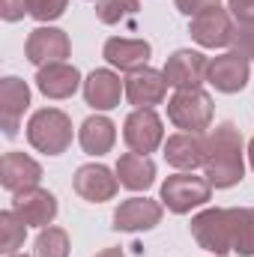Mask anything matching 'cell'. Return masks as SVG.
<instances>
[{
	"mask_svg": "<svg viewBox=\"0 0 254 257\" xmlns=\"http://www.w3.org/2000/svg\"><path fill=\"white\" fill-rule=\"evenodd\" d=\"M66 3L69 0H30V15L36 18V21H54V18H60L66 12Z\"/></svg>",
	"mask_w": 254,
	"mask_h": 257,
	"instance_id": "27",
	"label": "cell"
},
{
	"mask_svg": "<svg viewBox=\"0 0 254 257\" xmlns=\"http://www.w3.org/2000/svg\"><path fill=\"white\" fill-rule=\"evenodd\" d=\"M221 0H177V9L183 12V15H200V12H209V9H215Z\"/></svg>",
	"mask_w": 254,
	"mask_h": 257,
	"instance_id": "31",
	"label": "cell"
},
{
	"mask_svg": "<svg viewBox=\"0 0 254 257\" xmlns=\"http://www.w3.org/2000/svg\"><path fill=\"white\" fill-rule=\"evenodd\" d=\"M105 60L111 66H117L120 72H138V69H147L150 63V54H153V48H150V42H144V39H126V36H114V39H108L105 42Z\"/></svg>",
	"mask_w": 254,
	"mask_h": 257,
	"instance_id": "19",
	"label": "cell"
},
{
	"mask_svg": "<svg viewBox=\"0 0 254 257\" xmlns=\"http://www.w3.org/2000/svg\"><path fill=\"white\" fill-rule=\"evenodd\" d=\"M123 141L129 144L132 153H141V156H150L159 150V144L165 141V128L162 120L153 108H135L126 117V126H123Z\"/></svg>",
	"mask_w": 254,
	"mask_h": 257,
	"instance_id": "7",
	"label": "cell"
},
{
	"mask_svg": "<svg viewBox=\"0 0 254 257\" xmlns=\"http://www.w3.org/2000/svg\"><path fill=\"white\" fill-rule=\"evenodd\" d=\"M168 81H165V72H156V69H138L126 78V99L135 108H156L165 102L168 96Z\"/></svg>",
	"mask_w": 254,
	"mask_h": 257,
	"instance_id": "14",
	"label": "cell"
},
{
	"mask_svg": "<svg viewBox=\"0 0 254 257\" xmlns=\"http://www.w3.org/2000/svg\"><path fill=\"white\" fill-rule=\"evenodd\" d=\"M206 81L218 93H239L248 81V60L239 51H227L221 57H212L206 69Z\"/></svg>",
	"mask_w": 254,
	"mask_h": 257,
	"instance_id": "15",
	"label": "cell"
},
{
	"mask_svg": "<svg viewBox=\"0 0 254 257\" xmlns=\"http://www.w3.org/2000/svg\"><path fill=\"white\" fill-rule=\"evenodd\" d=\"M203 156H206V141L200 135L191 132H177L165 141V159L171 168L177 171H194L203 168Z\"/></svg>",
	"mask_w": 254,
	"mask_h": 257,
	"instance_id": "18",
	"label": "cell"
},
{
	"mask_svg": "<svg viewBox=\"0 0 254 257\" xmlns=\"http://www.w3.org/2000/svg\"><path fill=\"white\" fill-rule=\"evenodd\" d=\"M168 120L183 132L191 135H203L212 123V99L206 90L194 87V90H177L168 99Z\"/></svg>",
	"mask_w": 254,
	"mask_h": 257,
	"instance_id": "3",
	"label": "cell"
},
{
	"mask_svg": "<svg viewBox=\"0 0 254 257\" xmlns=\"http://www.w3.org/2000/svg\"><path fill=\"white\" fill-rule=\"evenodd\" d=\"M12 209L18 212V218L27 224V227H48L57 215V197L45 189H27V192H18L12 197Z\"/></svg>",
	"mask_w": 254,
	"mask_h": 257,
	"instance_id": "11",
	"label": "cell"
},
{
	"mask_svg": "<svg viewBox=\"0 0 254 257\" xmlns=\"http://www.w3.org/2000/svg\"><path fill=\"white\" fill-rule=\"evenodd\" d=\"M36 87L48 99H69L81 87V72L69 63H48L36 72Z\"/></svg>",
	"mask_w": 254,
	"mask_h": 257,
	"instance_id": "20",
	"label": "cell"
},
{
	"mask_svg": "<svg viewBox=\"0 0 254 257\" xmlns=\"http://www.w3.org/2000/svg\"><path fill=\"white\" fill-rule=\"evenodd\" d=\"M96 3H99V0H96Z\"/></svg>",
	"mask_w": 254,
	"mask_h": 257,
	"instance_id": "35",
	"label": "cell"
},
{
	"mask_svg": "<svg viewBox=\"0 0 254 257\" xmlns=\"http://www.w3.org/2000/svg\"><path fill=\"white\" fill-rule=\"evenodd\" d=\"M206 69L209 60L200 54V51H174L165 63V81L174 87V90H194L206 81Z\"/></svg>",
	"mask_w": 254,
	"mask_h": 257,
	"instance_id": "9",
	"label": "cell"
},
{
	"mask_svg": "<svg viewBox=\"0 0 254 257\" xmlns=\"http://www.w3.org/2000/svg\"><path fill=\"white\" fill-rule=\"evenodd\" d=\"M24 236H27V224L18 218V212L15 209L0 212V251L6 257H12L24 245Z\"/></svg>",
	"mask_w": 254,
	"mask_h": 257,
	"instance_id": "24",
	"label": "cell"
},
{
	"mask_svg": "<svg viewBox=\"0 0 254 257\" xmlns=\"http://www.w3.org/2000/svg\"><path fill=\"white\" fill-rule=\"evenodd\" d=\"M0 15L3 21H21L30 15V0H0Z\"/></svg>",
	"mask_w": 254,
	"mask_h": 257,
	"instance_id": "29",
	"label": "cell"
},
{
	"mask_svg": "<svg viewBox=\"0 0 254 257\" xmlns=\"http://www.w3.org/2000/svg\"><path fill=\"white\" fill-rule=\"evenodd\" d=\"M162 221V203L150 200V197H129L114 209V230H126V233H138V230H153Z\"/></svg>",
	"mask_w": 254,
	"mask_h": 257,
	"instance_id": "10",
	"label": "cell"
},
{
	"mask_svg": "<svg viewBox=\"0 0 254 257\" xmlns=\"http://www.w3.org/2000/svg\"><path fill=\"white\" fill-rule=\"evenodd\" d=\"M189 33H191V39H194L197 45H203V48H227V45H233V39H236L233 18H230V12L221 9V6L194 15L191 24H189Z\"/></svg>",
	"mask_w": 254,
	"mask_h": 257,
	"instance_id": "6",
	"label": "cell"
},
{
	"mask_svg": "<svg viewBox=\"0 0 254 257\" xmlns=\"http://www.w3.org/2000/svg\"><path fill=\"white\" fill-rule=\"evenodd\" d=\"M78 141H81L84 153H90V156H105V153H111V147H114V141H117V126H114L108 117H102V114L87 117V120L81 123Z\"/></svg>",
	"mask_w": 254,
	"mask_h": 257,
	"instance_id": "22",
	"label": "cell"
},
{
	"mask_svg": "<svg viewBox=\"0 0 254 257\" xmlns=\"http://www.w3.org/2000/svg\"><path fill=\"white\" fill-rule=\"evenodd\" d=\"M227 6L239 24H254V0H227Z\"/></svg>",
	"mask_w": 254,
	"mask_h": 257,
	"instance_id": "30",
	"label": "cell"
},
{
	"mask_svg": "<svg viewBox=\"0 0 254 257\" xmlns=\"http://www.w3.org/2000/svg\"><path fill=\"white\" fill-rule=\"evenodd\" d=\"M227 224H230V245L239 257L254 254V209L251 206H233L227 209Z\"/></svg>",
	"mask_w": 254,
	"mask_h": 257,
	"instance_id": "23",
	"label": "cell"
},
{
	"mask_svg": "<svg viewBox=\"0 0 254 257\" xmlns=\"http://www.w3.org/2000/svg\"><path fill=\"white\" fill-rule=\"evenodd\" d=\"M42 180V168L36 159L24 156V153H6L0 159V186L6 192L18 194L27 189H36Z\"/></svg>",
	"mask_w": 254,
	"mask_h": 257,
	"instance_id": "12",
	"label": "cell"
},
{
	"mask_svg": "<svg viewBox=\"0 0 254 257\" xmlns=\"http://www.w3.org/2000/svg\"><path fill=\"white\" fill-rule=\"evenodd\" d=\"M191 236L203 251H212L215 257H224L233 251L230 245V224H227V209H203L191 218Z\"/></svg>",
	"mask_w": 254,
	"mask_h": 257,
	"instance_id": "5",
	"label": "cell"
},
{
	"mask_svg": "<svg viewBox=\"0 0 254 257\" xmlns=\"http://www.w3.org/2000/svg\"><path fill=\"white\" fill-rule=\"evenodd\" d=\"M126 93V84L120 81V75H114L111 69H96L87 75L84 81V99L90 108L96 111H111L120 105V96Z\"/></svg>",
	"mask_w": 254,
	"mask_h": 257,
	"instance_id": "17",
	"label": "cell"
},
{
	"mask_svg": "<svg viewBox=\"0 0 254 257\" xmlns=\"http://www.w3.org/2000/svg\"><path fill=\"white\" fill-rule=\"evenodd\" d=\"M233 45H236V51H239L245 60H254V24H239V27H236Z\"/></svg>",
	"mask_w": 254,
	"mask_h": 257,
	"instance_id": "28",
	"label": "cell"
},
{
	"mask_svg": "<svg viewBox=\"0 0 254 257\" xmlns=\"http://www.w3.org/2000/svg\"><path fill=\"white\" fill-rule=\"evenodd\" d=\"M75 192L81 194L84 200L90 203H105L111 200L117 189H120V180L105 168V165H81L75 171V180H72Z\"/></svg>",
	"mask_w": 254,
	"mask_h": 257,
	"instance_id": "16",
	"label": "cell"
},
{
	"mask_svg": "<svg viewBox=\"0 0 254 257\" xmlns=\"http://www.w3.org/2000/svg\"><path fill=\"white\" fill-rule=\"evenodd\" d=\"M138 9H141L138 0H99L96 3V15L102 24H120L129 15H135Z\"/></svg>",
	"mask_w": 254,
	"mask_h": 257,
	"instance_id": "26",
	"label": "cell"
},
{
	"mask_svg": "<svg viewBox=\"0 0 254 257\" xmlns=\"http://www.w3.org/2000/svg\"><path fill=\"white\" fill-rule=\"evenodd\" d=\"M209 197H212V186L206 183V177H194L183 171L162 183V203L177 215H186L191 209L209 203Z\"/></svg>",
	"mask_w": 254,
	"mask_h": 257,
	"instance_id": "4",
	"label": "cell"
},
{
	"mask_svg": "<svg viewBox=\"0 0 254 257\" xmlns=\"http://www.w3.org/2000/svg\"><path fill=\"white\" fill-rule=\"evenodd\" d=\"M27 141L45 156H60L72 144V120L60 108H42L27 123Z\"/></svg>",
	"mask_w": 254,
	"mask_h": 257,
	"instance_id": "2",
	"label": "cell"
},
{
	"mask_svg": "<svg viewBox=\"0 0 254 257\" xmlns=\"http://www.w3.org/2000/svg\"><path fill=\"white\" fill-rule=\"evenodd\" d=\"M72 45H69V36L57 27H36L30 36H27V45H24V54L33 66H48V63H63L69 57Z\"/></svg>",
	"mask_w": 254,
	"mask_h": 257,
	"instance_id": "8",
	"label": "cell"
},
{
	"mask_svg": "<svg viewBox=\"0 0 254 257\" xmlns=\"http://www.w3.org/2000/svg\"><path fill=\"white\" fill-rule=\"evenodd\" d=\"M36 257H69V233L63 227H42L36 236Z\"/></svg>",
	"mask_w": 254,
	"mask_h": 257,
	"instance_id": "25",
	"label": "cell"
},
{
	"mask_svg": "<svg viewBox=\"0 0 254 257\" xmlns=\"http://www.w3.org/2000/svg\"><path fill=\"white\" fill-rule=\"evenodd\" d=\"M12 257H27V254H12Z\"/></svg>",
	"mask_w": 254,
	"mask_h": 257,
	"instance_id": "34",
	"label": "cell"
},
{
	"mask_svg": "<svg viewBox=\"0 0 254 257\" xmlns=\"http://www.w3.org/2000/svg\"><path fill=\"white\" fill-rule=\"evenodd\" d=\"M203 174L212 189H230L242 180L245 162H242V132L233 123H221L206 138V156H203Z\"/></svg>",
	"mask_w": 254,
	"mask_h": 257,
	"instance_id": "1",
	"label": "cell"
},
{
	"mask_svg": "<svg viewBox=\"0 0 254 257\" xmlns=\"http://www.w3.org/2000/svg\"><path fill=\"white\" fill-rule=\"evenodd\" d=\"M117 180L129 192H147L156 183V165L150 156L141 153H123L117 159Z\"/></svg>",
	"mask_w": 254,
	"mask_h": 257,
	"instance_id": "21",
	"label": "cell"
},
{
	"mask_svg": "<svg viewBox=\"0 0 254 257\" xmlns=\"http://www.w3.org/2000/svg\"><path fill=\"white\" fill-rule=\"evenodd\" d=\"M27 108H30V87L21 78H3L0 81V123H3L6 138L18 135V123Z\"/></svg>",
	"mask_w": 254,
	"mask_h": 257,
	"instance_id": "13",
	"label": "cell"
},
{
	"mask_svg": "<svg viewBox=\"0 0 254 257\" xmlns=\"http://www.w3.org/2000/svg\"><path fill=\"white\" fill-rule=\"evenodd\" d=\"M96 257H126V254H123V248H102Z\"/></svg>",
	"mask_w": 254,
	"mask_h": 257,
	"instance_id": "32",
	"label": "cell"
},
{
	"mask_svg": "<svg viewBox=\"0 0 254 257\" xmlns=\"http://www.w3.org/2000/svg\"><path fill=\"white\" fill-rule=\"evenodd\" d=\"M248 162H251V168H254V141L248 144Z\"/></svg>",
	"mask_w": 254,
	"mask_h": 257,
	"instance_id": "33",
	"label": "cell"
}]
</instances>
